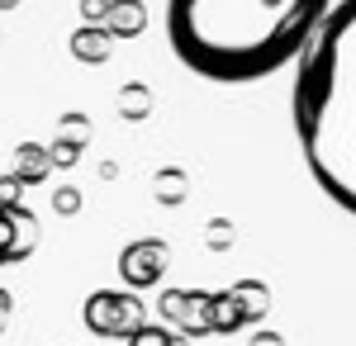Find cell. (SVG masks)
<instances>
[{"mask_svg":"<svg viewBox=\"0 0 356 346\" xmlns=\"http://www.w3.org/2000/svg\"><path fill=\"white\" fill-rule=\"evenodd\" d=\"M53 142H67V147H90V119L76 114V109H67L62 119H57V138Z\"/></svg>","mask_w":356,"mask_h":346,"instance_id":"obj_9","label":"cell"},{"mask_svg":"<svg viewBox=\"0 0 356 346\" xmlns=\"http://www.w3.org/2000/svg\"><path fill=\"white\" fill-rule=\"evenodd\" d=\"M53 213H62V218L81 213V190H76V186H57L53 190Z\"/></svg>","mask_w":356,"mask_h":346,"instance_id":"obj_15","label":"cell"},{"mask_svg":"<svg viewBox=\"0 0 356 346\" xmlns=\"http://www.w3.org/2000/svg\"><path fill=\"white\" fill-rule=\"evenodd\" d=\"M228 294H233V304L243 308V322H247V318H257V313L266 308V290H261L257 280H247V285H233Z\"/></svg>","mask_w":356,"mask_h":346,"instance_id":"obj_11","label":"cell"},{"mask_svg":"<svg viewBox=\"0 0 356 346\" xmlns=\"http://www.w3.org/2000/svg\"><path fill=\"white\" fill-rule=\"evenodd\" d=\"M147 109H152V90H147V85H124V90H119V114H124V119H147Z\"/></svg>","mask_w":356,"mask_h":346,"instance_id":"obj_10","label":"cell"},{"mask_svg":"<svg viewBox=\"0 0 356 346\" xmlns=\"http://www.w3.org/2000/svg\"><path fill=\"white\" fill-rule=\"evenodd\" d=\"M228 238H233V233H228V228H223V218H219V223H214V228H209V242H214V247H228Z\"/></svg>","mask_w":356,"mask_h":346,"instance_id":"obj_19","label":"cell"},{"mask_svg":"<svg viewBox=\"0 0 356 346\" xmlns=\"http://www.w3.org/2000/svg\"><path fill=\"white\" fill-rule=\"evenodd\" d=\"M81 318L95 337H134L143 327V299L129 290H95L86 299Z\"/></svg>","mask_w":356,"mask_h":346,"instance_id":"obj_3","label":"cell"},{"mask_svg":"<svg viewBox=\"0 0 356 346\" xmlns=\"http://www.w3.org/2000/svg\"><path fill=\"white\" fill-rule=\"evenodd\" d=\"M129 346H181V337H171L166 327H147V322H143L134 337H129Z\"/></svg>","mask_w":356,"mask_h":346,"instance_id":"obj_14","label":"cell"},{"mask_svg":"<svg viewBox=\"0 0 356 346\" xmlns=\"http://www.w3.org/2000/svg\"><path fill=\"white\" fill-rule=\"evenodd\" d=\"M19 204H24V181L5 171L0 176V209H19Z\"/></svg>","mask_w":356,"mask_h":346,"instance_id":"obj_16","label":"cell"},{"mask_svg":"<svg viewBox=\"0 0 356 346\" xmlns=\"http://www.w3.org/2000/svg\"><path fill=\"white\" fill-rule=\"evenodd\" d=\"M252 346H280V342H275L271 332H266V337H257V342H252Z\"/></svg>","mask_w":356,"mask_h":346,"instance_id":"obj_20","label":"cell"},{"mask_svg":"<svg viewBox=\"0 0 356 346\" xmlns=\"http://www.w3.org/2000/svg\"><path fill=\"white\" fill-rule=\"evenodd\" d=\"M110 48H114V38L105 33V28L81 24L76 33H72V57H76V62H105V57H110Z\"/></svg>","mask_w":356,"mask_h":346,"instance_id":"obj_8","label":"cell"},{"mask_svg":"<svg viewBox=\"0 0 356 346\" xmlns=\"http://www.w3.org/2000/svg\"><path fill=\"white\" fill-rule=\"evenodd\" d=\"M332 0H166L171 53L204 81L243 85L314 43Z\"/></svg>","mask_w":356,"mask_h":346,"instance_id":"obj_1","label":"cell"},{"mask_svg":"<svg viewBox=\"0 0 356 346\" xmlns=\"http://www.w3.org/2000/svg\"><path fill=\"white\" fill-rule=\"evenodd\" d=\"M15 5H19V0H0V15H5V10H15Z\"/></svg>","mask_w":356,"mask_h":346,"instance_id":"obj_21","label":"cell"},{"mask_svg":"<svg viewBox=\"0 0 356 346\" xmlns=\"http://www.w3.org/2000/svg\"><path fill=\"white\" fill-rule=\"evenodd\" d=\"M152 195H157L162 204H181V199H186V176H181V171H157Z\"/></svg>","mask_w":356,"mask_h":346,"instance_id":"obj_12","label":"cell"},{"mask_svg":"<svg viewBox=\"0 0 356 346\" xmlns=\"http://www.w3.org/2000/svg\"><path fill=\"white\" fill-rule=\"evenodd\" d=\"M105 19H110V0H81V24L105 28Z\"/></svg>","mask_w":356,"mask_h":346,"instance_id":"obj_17","label":"cell"},{"mask_svg":"<svg viewBox=\"0 0 356 346\" xmlns=\"http://www.w3.org/2000/svg\"><path fill=\"white\" fill-rule=\"evenodd\" d=\"M166 261H171L166 242L143 238V242H129V247L119 252V275H124L129 290H152V285L166 275Z\"/></svg>","mask_w":356,"mask_h":346,"instance_id":"obj_4","label":"cell"},{"mask_svg":"<svg viewBox=\"0 0 356 346\" xmlns=\"http://www.w3.org/2000/svg\"><path fill=\"white\" fill-rule=\"evenodd\" d=\"M38 247V213L19 209H0V266H15V261H29Z\"/></svg>","mask_w":356,"mask_h":346,"instance_id":"obj_5","label":"cell"},{"mask_svg":"<svg viewBox=\"0 0 356 346\" xmlns=\"http://www.w3.org/2000/svg\"><path fill=\"white\" fill-rule=\"evenodd\" d=\"M143 24H147V5L143 0H110V19H105L110 38H138Z\"/></svg>","mask_w":356,"mask_h":346,"instance_id":"obj_7","label":"cell"},{"mask_svg":"<svg viewBox=\"0 0 356 346\" xmlns=\"http://www.w3.org/2000/svg\"><path fill=\"white\" fill-rule=\"evenodd\" d=\"M10 313H15V299H10V290H0V332H5Z\"/></svg>","mask_w":356,"mask_h":346,"instance_id":"obj_18","label":"cell"},{"mask_svg":"<svg viewBox=\"0 0 356 346\" xmlns=\"http://www.w3.org/2000/svg\"><path fill=\"white\" fill-rule=\"evenodd\" d=\"M10 176H19L24 186L48 181V176H53V157H48V147H43V142H19V147H15V166H10Z\"/></svg>","mask_w":356,"mask_h":346,"instance_id":"obj_6","label":"cell"},{"mask_svg":"<svg viewBox=\"0 0 356 346\" xmlns=\"http://www.w3.org/2000/svg\"><path fill=\"white\" fill-rule=\"evenodd\" d=\"M243 322V308L233 304V294H214V327L228 332V327H238Z\"/></svg>","mask_w":356,"mask_h":346,"instance_id":"obj_13","label":"cell"},{"mask_svg":"<svg viewBox=\"0 0 356 346\" xmlns=\"http://www.w3.org/2000/svg\"><path fill=\"white\" fill-rule=\"evenodd\" d=\"M290 100L314 186L356 218V0L332 5L318 24Z\"/></svg>","mask_w":356,"mask_h":346,"instance_id":"obj_2","label":"cell"}]
</instances>
